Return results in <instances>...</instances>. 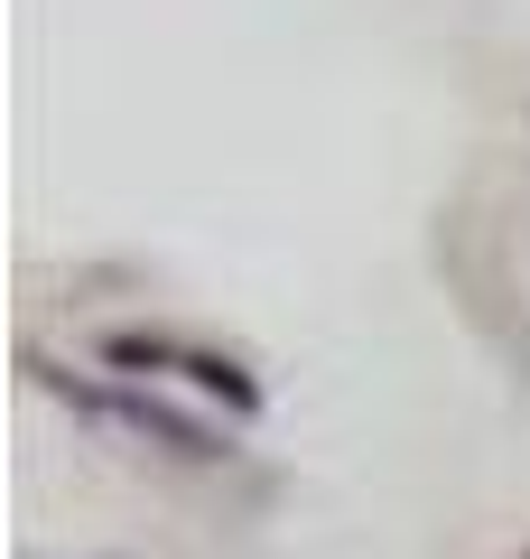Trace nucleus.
I'll return each instance as SVG.
<instances>
[{"label": "nucleus", "instance_id": "7ed1b4c3", "mask_svg": "<svg viewBox=\"0 0 530 559\" xmlns=\"http://www.w3.org/2000/svg\"><path fill=\"white\" fill-rule=\"evenodd\" d=\"M94 559H121V550H94Z\"/></svg>", "mask_w": 530, "mask_h": 559}, {"label": "nucleus", "instance_id": "f03ea898", "mask_svg": "<svg viewBox=\"0 0 530 559\" xmlns=\"http://www.w3.org/2000/svg\"><path fill=\"white\" fill-rule=\"evenodd\" d=\"M103 364H112V373H186L205 401H224L233 419H261V382L242 373L233 355H215V345H177V336H140V326H121V336H103Z\"/></svg>", "mask_w": 530, "mask_h": 559}, {"label": "nucleus", "instance_id": "f257e3e1", "mask_svg": "<svg viewBox=\"0 0 530 559\" xmlns=\"http://www.w3.org/2000/svg\"><path fill=\"white\" fill-rule=\"evenodd\" d=\"M28 382H47L57 401H75V411L103 419V429L149 439L158 457H177V466H224V457H233V429H215V419H196V411H168L158 392H131V382H84V373H65V364H47V355H28Z\"/></svg>", "mask_w": 530, "mask_h": 559}]
</instances>
